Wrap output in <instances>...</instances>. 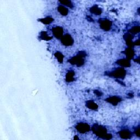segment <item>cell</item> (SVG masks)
Listing matches in <instances>:
<instances>
[{"mask_svg": "<svg viewBox=\"0 0 140 140\" xmlns=\"http://www.w3.org/2000/svg\"><path fill=\"white\" fill-rule=\"evenodd\" d=\"M90 12L91 13L95 14V15H97V16H99L102 13V11L101 8H100L99 7L96 5H95L93 6L91 8H90Z\"/></svg>", "mask_w": 140, "mask_h": 140, "instance_id": "2e32d148", "label": "cell"}, {"mask_svg": "<svg viewBox=\"0 0 140 140\" xmlns=\"http://www.w3.org/2000/svg\"><path fill=\"white\" fill-rule=\"evenodd\" d=\"M116 63L123 67H129L131 66V63L130 61L128 59H119L116 62Z\"/></svg>", "mask_w": 140, "mask_h": 140, "instance_id": "8fae6325", "label": "cell"}, {"mask_svg": "<svg viewBox=\"0 0 140 140\" xmlns=\"http://www.w3.org/2000/svg\"><path fill=\"white\" fill-rule=\"evenodd\" d=\"M52 38H53L52 37H50L49 35H48L47 33L45 31L41 32L40 35V38L42 40L49 41V40H50Z\"/></svg>", "mask_w": 140, "mask_h": 140, "instance_id": "ac0fdd59", "label": "cell"}, {"mask_svg": "<svg viewBox=\"0 0 140 140\" xmlns=\"http://www.w3.org/2000/svg\"><path fill=\"white\" fill-rule=\"evenodd\" d=\"M60 3L62 4L64 6H66L67 7H70V8H73V5L72 3V2L71 1H68V0H66V1H60Z\"/></svg>", "mask_w": 140, "mask_h": 140, "instance_id": "44dd1931", "label": "cell"}, {"mask_svg": "<svg viewBox=\"0 0 140 140\" xmlns=\"http://www.w3.org/2000/svg\"><path fill=\"white\" fill-rule=\"evenodd\" d=\"M57 11L61 14V15L64 16H67L69 13V9L62 5H59L58 6Z\"/></svg>", "mask_w": 140, "mask_h": 140, "instance_id": "9a60e30c", "label": "cell"}, {"mask_svg": "<svg viewBox=\"0 0 140 140\" xmlns=\"http://www.w3.org/2000/svg\"><path fill=\"white\" fill-rule=\"evenodd\" d=\"M129 96H130V98H132V97H133V96H134V95H133V94H131V93H130V94H129Z\"/></svg>", "mask_w": 140, "mask_h": 140, "instance_id": "d4e9b609", "label": "cell"}, {"mask_svg": "<svg viewBox=\"0 0 140 140\" xmlns=\"http://www.w3.org/2000/svg\"><path fill=\"white\" fill-rule=\"evenodd\" d=\"M61 41L64 45L66 46H70L73 45L74 41L71 37V35L69 34H66L62 36L61 38Z\"/></svg>", "mask_w": 140, "mask_h": 140, "instance_id": "8992f818", "label": "cell"}, {"mask_svg": "<svg viewBox=\"0 0 140 140\" xmlns=\"http://www.w3.org/2000/svg\"><path fill=\"white\" fill-rule=\"evenodd\" d=\"M94 93H95V94L98 97H100V96H101L102 95V93L101 91H100L98 90H95L94 91Z\"/></svg>", "mask_w": 140, "mask_h": 140, "instance_id": "7402d4cb", "label": "cell"}, {"mask_svg": "<svg viewBox=\"0 0 140 140\" xmlns=\"http://www.w3.org/2000/svg\"><path fill=\"white\" fill-rule=\"evenodd\" d=\"M106 101L113 106H116L122 101V99L120 97L114 96L108 98L106 99Z\"/></svg>", "mask_w": 140, "mask_h": 140, "instance_id": "ba28073f", "label": "cell"}, {"mask_svg": "<svg viewBox=\"0 0 140 140\" xmlns=\"http://www.w3.org/2000/svg\"><path fill=\"white\" fill-rule=\"evenodd\" d=\"M55 56L56 57V58L57 59L58 61L60 62V63H62L63 62V60H64V55H62V54L59 51H57L54 54Z\"/></svg>", "mask_w": 140, "mask_h": 140, "instance_id": "d6986e66", "label": "cell"}, {"mask_svg": "<svg viewBox=\"0 0 140 140\" xmlns=\"http://www.w3.org/2000/svg\"><path fill=\"white\" fill-rule=\"evenodd\" d=\"M106 75H108L110 77H114L117 79H123L126 76V71L123 67L117 68L114 71L106 73Z\"/></svg>", "mask_w": 140, "mask_h": 140, "instance_id": "3957f363", "label": "cell"}, {"mask_svg": "<svg viewBox=\"0 0 140 140\" xmlns=\"http://www.w3.org/2000/svg\"><path fill=\"white\" fill-rule=\"evenodd\" d=\"M87 20L90 21H93V19L89 16H87Z\"/></svg>", "mask_w": 140, "mask_h": 140, "instance_id": "cb8c5ba5", "label": "cell"}, {"mask_svg": "<svg viewBox=\"0 0 140 140\" xmlns=\"http://www.w3.org/2000/svg\"><path fill=\"white\" fill-rule=\"evenodd\" d=\"M91 130L94 134L102 139H109L112 138V135L111 134L107 133V130L105 127H102L101 125L95 124L93 126Z\"/></svg>", "mask_w": 140, "mask_h": 140, "instance_id": "6da1fadb", "label": "cell"}, {"mask_svg": "<svg viewBox=\"0 0 140 140\" xmlns=\"http://www.w3.org/2000/svg\"><path fill=\"white\" fill-rule=\"evenodd\" d=\"M135 134H136L137 136H138V137L140 136H139V134H140V129H139V127H138L136 129V130H135Z\"/></svg>", "mask_w": 140, "mask_h": 140, "instance_id": "603a6c76", "label": "cell"}, {"mask_svg": "<svg viewBox=\"0 0 140 140\" xmlns=\"http://www.w3.org/2000/svg\"><path fill=\"white\" fill-rule=\"evenodd\" d=\"M38 20L40 21L41 23H42L44 24L48 25V24H49L52 23V22L54 20V19H53V18H51V17H47L46 18L40 19Z\"/></svg>", "mask_w": 140, "mask_h": 140, "instance_id": "e0dca14e", "label": "cell"}, {"mask_svg": "<svg viewBox=\"0 0 140 140\" xmlns=\"http://www.w3.org/2000/svg\"><path fill=\"white\" fill-rule=\"evenodd\" d=\"M75 75V72L73 71H69L66 75V82H73V81H74Z\"/></svg>", "mask_w": 140, "mask_h": 140, "instance_id": "4fadbf2b", "label": "cell"}, {"mask_svg": "<svg viewBox=\"0 0 140 140\" xmlns=\"http://www.w3.org/2000/svg\"><path fill=\"white\" fill-rule=\"evenodd\" d=\"M124 38L125 41H126L127 45L128 46L131 47L134 46V43L132 42V39L134 38L133 35H132L130 33H126L124 36Z\"/></svg>", "mask_w": 140, "mask_h": 140, "instance_id": "9c48e42d", "label": "cell"}, {"mask_svg": "<svg viewBox=\"0 0 140 140\" xmlns=\"http://www.w3.org/2000/svg\"><path fill=\"white\" fill-rule=\"evenodd\" d=\"M86 107L90 109L96 110L98 108V105L95 104L93 100H89L86 102Z\"/></svg>", "mask_w": 140, "mask_h": 140, "instance_id": "5bb4252c", "label": "cell"}, {"mask_svg": "<svg viewBox=\"0 0 140 140\" xmlns=\"http://www.w3.org/2000/svg\"><path fill=\"white\" fill-rule=\"evenodd\" d=\"M99 23L101 28L104 31H108L112 27V21L107 19H101L99 20Z\"/></svg>", "mask_w": 140, "mask_h": 140, "instance_id": "277c9868", "label": "cell"}, {"mask_svg": "<svg viewBox=\"0 0 140 140\" xmlns=\"http://www.w3.org/2000/svg\"><path fill=\"white\" fill-rule=\"evenodd\" d=\"M124 53L127 56L128 60H131L134 58L135 56V51L134 49L131 48H129L125 49L124 51Z\"/></svg>", "mask_w": 140, "mask_h": 140, "instance_id": "7c38bea8", "label": "cell"}, {"mask_svg": "<svg viewBox=\"0 0 140 140\" xmlns=\"http://www.w3.org/2000/svg\"><path fill=\"white\" fill-rule=\"evenodd\" d=\"M86 56V53L85 51H80L78 52V54L71 58L69 60V62L73 65H76L78 67L82 66L84 64V58Z\"/></svg>", "mask_w": 140, "mask_h": 140, "instance_id": "7a4b0ae2", "label": "cell"}, {"mask_svg": "<svg viewBox=\"0 0 140 140\" xmlns=\"http://www.w3.org/2000/svg\"><path fill=\"white\" fill-rule=\"evenodd\" d=\"M119 135L122 138L129 139L132 136V133L128 129H123L119 132Z\"/></svg>", "mask_w": 140, "mask_h": 140, "instance_id": "30bf717a", "label": "cell"}, {"mask_svg": "<svg viewBox=\"0 0 140 140\" xmlns=\"http://www.w3.org/2000/svg\"><path fill=\"white\" fill-rule=\"evenodd\" d=\"M54 36L57 39H61L63 36V28L60 26H56L52 28Z\"/></svg>", "mask_w": 140, "mask_h": 140, "instance_id": "52a82bcc", "label": "cell"}, {"mask_svg": "<svg viewBox=\"0 0 140 140\" xmlns=\"http://www.w3.org/2000/svg\"><path fill=\"white\" fill-rule=\"evenodd\" d=\"M139 31H140V27L139 26H135L132 27L129 30V31L131 34H133V35H135V34L138 33L139 32Z\"/></svg>", "mask_w": 140, "mask_h": 140, "instance_id": "ffe728a7", "label": "cell"}, {"mask_svg": "<svg viewBox=\"0 0 140 140\" xmlns=\"http://www.w3.org/2000/svg\"><path fill=\"white\" fill-rule=\"evenodd\" d=\"M76 129L80 133L85 134L90 131V127L87 123H79L76 126Z\"/></svg>", "mask_w": 140, "mask_h": 140, "instance_id": "5b68a950", "label": "cell"}]
</instances>
